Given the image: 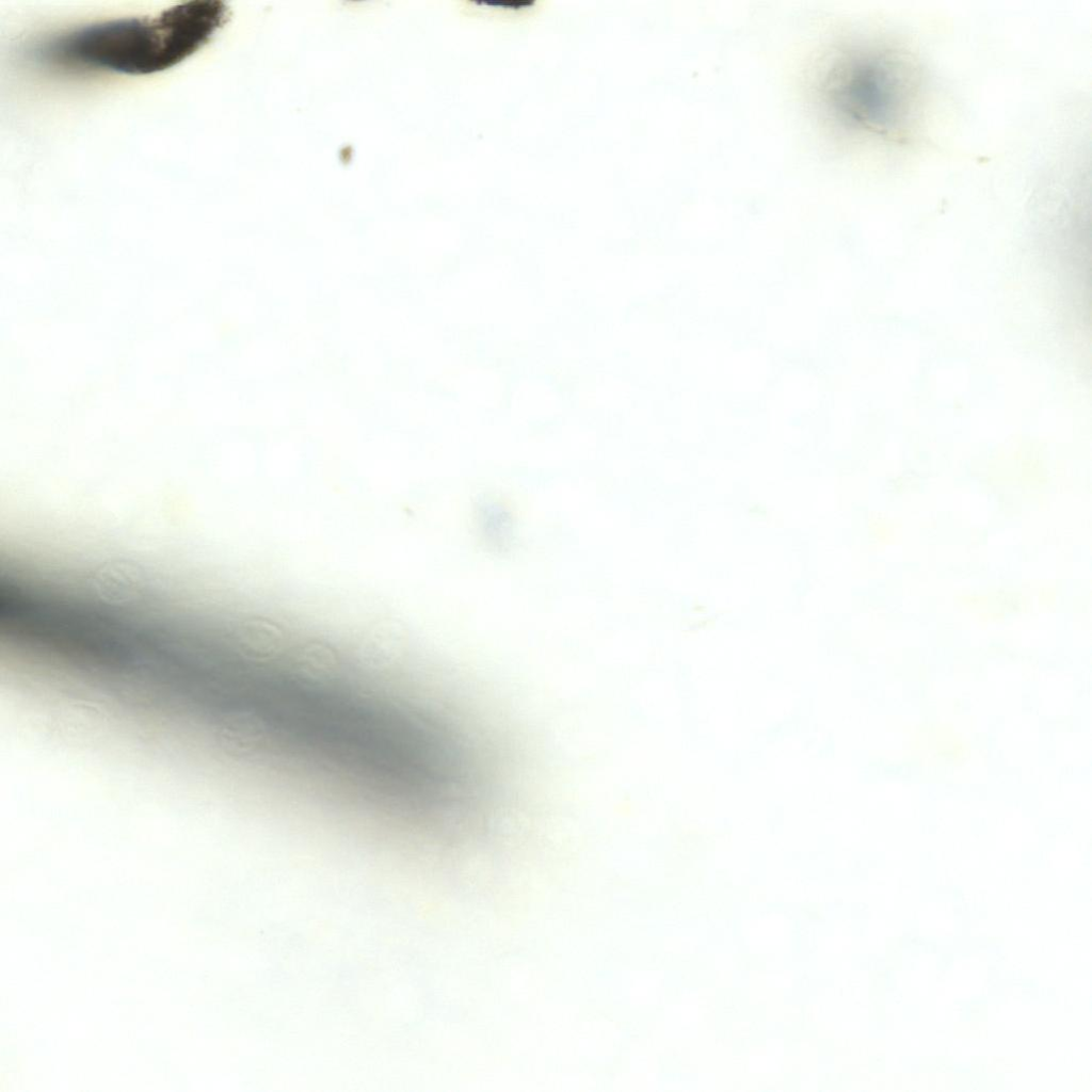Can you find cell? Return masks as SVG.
Returning a JSON list of instances; mask_svg holds the SVG:
<instances>
[{
	"instance_id": "obj_1",
	"label": "cell",
	"mask_w": 1092,
	"mask_h": 1092,
	"mask_svg": "<svg viewBox=\"0 0 1092 1092\" xmlns=\"http://www.w3.org/2000/svg\"><path fill=\"white\" fill-rule=\"evenodd\" d=\"M920 85L910 52L893 43H864L825 66L816 100L824 117L847 134L904 145L916 129Z\"/></svg>"
},
{
	"instance_id": "obj_2",
	"label": "cell",
	"mask_w": 1092,
	"mask_h": 1092,
	"mask_svg": "<svg viewBox=\"0 0 1092 1092\" xmlns=\"http://www.w3.org/2000/svg\"><path fill=\"white\" fill-rule=\"evenodd\" d=\"M221 1H191L155 17L95 23L57 37L43 53L52 62L150 74L181 62L203 47L224 23Z\"/></svg>"
},
{
	"instance_id": "obj_3",
	"label": "cell",
	"mask_w": 1092,
	"mask_h": 1092,
	"mask_svg": "<svg viewBox=\"0 0 1092 1092\" xmlns=\"http://www.w3.org/2000/svg\"><path fill=\"white\" fill-rule=\"evenodd\" d=\"M230 640L241 656L263 663L277 661L288 646L284 629L262 617H248L240 622Z\"/></svg>"
},
{
	"instance_id": "obj_4",
	"label": "cell",
	"mask_w": 1092,
	"mask_h": 1092,
	"mask_svg": "<svg viewBox=\"0 0 1092 1092\" xmlns=\"http://www.w3.org/2000/svg\"><path fill=\"white\" fill-rule=\"evenodd\" d=\"M408 643L404 625L391 617L372 624L358 642L357 660L371 669H383L399 662Z\"/></svg>"
}]
</instances>
